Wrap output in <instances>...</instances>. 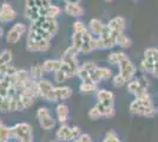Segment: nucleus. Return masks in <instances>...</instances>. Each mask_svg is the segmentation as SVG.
<instances>
[{
  "mask_svg": "<svg viewBox=\"0 0 158 142\" xmlns=\"http://www.w3.org/2000/svg\"><path fill=\"white\" fill-rule=\"evenodd\" d=\"M0 113H11V97L0 95Z\"/></svg>",
  "mask_w": 158,
  "mask_h": 142,
  "instance_id": "7c9ffc66",
  "label": "nucleus"
},
{
  "mask_svg": "<svg viewBox=\"0 0 158 142\" xmlns=\"http://www.w3.org/2000/svg\"><path fill=\"white\" fill-rule=\"evenodd\" d=\"M125 58H127V54L123 51H114L107 56V62L112 64V65H118L122 61H124Z\"/></svg>",
  "mask_w": 158,
  "mask_h": 142,
  "instance_id": "bb28decb",
  "label": "nucleus"
},
{
  "mask_svg": "<svg viewBox=\"0 0 158 142\" xmlns=\"http://www.w3.org/2000/svg\"><path fill=\"white\" fill-rule=\"evenodd\" d=\"M133 1H137V0H133Z\"/></svg>",
  "mask_w": 158,
  "mask_h": 142,
  "instance_id": "de8ad7c7",
  "label": "nucleus"
},
{
  "mask_svg": "<svg viewBox=\"0 0 158 142\" xmlns=\"http://www.w3.org/2000/svg\"><path fill=\"white\" fill-rule=\"evenodd\" d=\"M51 47V41H26V50L30 52H46Z\"/></svg>",
  "mask_w": 158,
  "mask_h": 142,
  "instance_id": "f3484780",
  "label": "nucleus"
},
{
  "mask_svg": "<svg viewBox=\"0 0 158 142\" xmlns=\"http://www.w3.org/2000/svg\"><path fill=\"white\" fill-rule=\"evenodd\" d=\"M117 67H118V72L125 78L126 82L133 80L136 77V75H137V68H136V65L132 63L129 57L125 58L124 61L120 62Z\"/></svg>",
  "mask_w": 158,
  "mask_h": 142,
  "instance_id": "9b49d317",
  "label": "nucleus"
},
{
  "mask_svg": "<svg viewBox=\"0 0 158 142\" xmlns=\"http://www.w3.org/2000/svg\"><path fill=\"white\" fill-rule=\"evenodd\" d=\"M13 140L12 134V126H4L0 128V142H10Z\"/></svg>",
  "mask_w": 158,
  "mask_h": 142,
  "instance_id": "c756f323",
  "label": "nucleus"
},
{
  "mask_svg": "<svg viewBox=\"0 0 158 142\" xmlns=\"http://www.w3.org/2000/svg\"><path fill=\"white\" fill-rule=\"evenodd\" d=\"M61 10L57 5H50L48 7L40 8V15L41 17H50V18H57L60 14Z\"/></svg>",
  "mask_w": 158,
  "mask_h": 142,
  "instance_id": "a878e982",
  "label": "nucleus"
},
{
  "mask_svg": "<svg viewBox=\"0 0 158 142\" xmlns=\"http://www.w3.org/2000/svg\"><path fill=\"white\" fill-rule=\"evenodd\" d=\"M35 117H37V121L39 123V127L45 131H50L52 129L56 128V124H57V120L56 117H53L50 109L45 107V105H41L35 111Z\"/></svg>",
  "mask_w": 158,
  "mask_h": 142,
  "instance_id": "0eeeda50",
  "label": "nucleus"
},
{
  "mask_svg": "<svg viewBox=\"0 0 158 142\" xmlns=\"http://www.w3.org/2000/svg\"><path fill=\"white\" fill-rule=\"evenodd\" d=\"M65 2H77V4H79V1L80 0H64Z\"/></svg>",
  "mask_w": 158,
  "mask_h": 142,
  "instance_id": "ea45409f",
  "label": "nucleus"
},
{
  "mask_svg": "<svg viewBox=\"0 0 158 142\" xmlns=\"http://www.w3.org/2000/svg\"><path fill=\"white\" fill-rule=\"evenodd\" d=\"M27 32V27L23 23H15L13 26L8 30L6 34V41L10 44H17L23 38V36Z\"/></svg>",
  "mask_w": 158,
  "mask_h": 142,
  "instance_id": "9d476101",
  "label": "nucleus"
},
{
  "mask_svg": "<svg viewBox=\"0 0 158 142\" xmlns=\"http://www.w3.org/2000/svg\"><path fill=\"white\" fill-rule=\"evenodd\" d=\"M56 120L59 124L67 123L70 118V107L64 102H58L56 105Z\"/></svg>",
  "mask_w": 158,
  "mask_h": 142,
  "instance_id": "6ab92c4d",
  "label": "nucleus"
},
{
  "mask_svg": "<svg viewBox=\"0 0 158 142\" xmlns=\"http://www.w3.org/2000/svg\"><path fill=\"white\" fill-rule=\"evenodd\" d=\"M102 142H123V141H122V139L119 137V135L114 130H109V131L105 133V135L103 137Z\"/></svg>",
  "mask_w": 158,
  "mask_h": 142,
  "instance_id": "72a5a7b5",
  "label": "nucleus"
},
{
  "mask_svg": "<svg viewBox=\"0 0 158 142\" xmlns=\"http://www.w3.org/2000/svg\"><path fill=\"white\" fill-rule=\"evenodd\" d=\"M106 2H110V1H112V0H105Z\"/></svg>",
  "mask_w": 158,
  "mask_h": 142,
  "instance_id": "c03bdc74",
  "label": "nucleus"
},
{
  "mask_svg": "<svg viewBox=\"0 0 158 142\" xmlns=\"http://www.w3.org/2000/svg\"><path fill=\"white\" fill-rule=\"evenodd\" d=\"M53 80L56 82V84H63L65 81H67L69 78H67V76H66L61 70H58V71H56L54 74H53Z\"/></svg>",
  "mask_w": 158,
  "mask_h": 142,
  "instance_id": "c9c22d12",
  "label": "nucleus"
},
{
  "mask_svg": "<svg viewBox=\"0 0 158 142\" xmlns=\"http://www.w3.org/2000/svg\"><path fill=\"white\" fill-rule=\"evenodd\" d=\"M72 28H73V31H76V32H84V31H86L89 27L86 26L83 21L76 20L74 23H73Z\"/></svg>",
  "mask_w": 158,
  "mask_h": 142,
  "instance_id": "e433bc0d",
  "label": "nucleus"
},
{
  "mask_svg": "<svg viewBox=\"0 0 158 142\" xmlns=\"http://www.w3.org/2000/svg\"><path fill=\"white\" fill-rule=\"evenodd\" d=\"M17 18V11L10 2H2L0 6V23H12Z\"/></svg>",
  "mask_w": 158,
  "mask_h": 142,
  "instance_id": "ddd939ff",
  "label": "nucleus"
},
{
  "mask_svg": "<svg viewBox=\"0 0 158 142\" xmlns=\"http://www.w3.org/2000/svg\"><path fill=\"white\" fill-rule=\"evenodd\" d=\"M98 85L97 83H93V82H80L78 87V90L80 94L84 95H92L96 94L97 90H98Z\"/></svg>",
  "mask_w": 158,
  "mask_h": 142,
  "instance_id": "393cba45",
  "label": "nucleus"
},
{
  "mask_svg": "<svg viewBox=\"0 0 158 142\" xmlns=\"http://www.w3.org/2000/svg\"><path fill=\"white\" fill-rule=\"evenodd\" d=\"M52 5V0H38L37 1V6L39 8H44V7H48Z\"/></svg>",
  "mask_w": 158,
  "mask_h": 142,
  "instance_id": "4c0bfd02",
  "label": "nucleus"
},
{
  "mask_svg": "<svg viewBox=\"0 0 158 142\" xmlns=\"http://www.w3.org/2000/svg\"><path fill=\"white\" fill-rule=\"evenodd\" d=\"M129 113L133 116L151 118L157 114V108L151 100L135 98L129 105Z\"/></svg>",
  "mask_w": 158,
  "mask_h": 142,
  "instance_id": "f03ea898",
  "label": "nucleus"
},
{
  "mask_svg": "<svg viewBox=\"0 0 158 142\" xmlns=\"http://www.w3.org/2000/svg\"><path fill=\"white\" fill-rule=\"evenodd\" d=\"M157 113H158V108H157Z\"/></svg>",
  "mask_w": 158,
  "mask_h": 142,
  "instance_id": "09e8293b",
  "label": "nucleus"
},
{
  "mask_svg": "<svg viewBox=\"0 0 158 142\" xmlns=\"http://www.w3.org/2000/svg\"><path fill=\"white\" fill-rule=\"evenodd\" d=\"M35 97L27 96L20 93H12L11 95V113H20L31 108L35 103Z\"/></svg>",
  "mask_w": 158,
  "mask_h": 142,
  "instance_id": "423d86ee",
  "label": "nucleus"
},
{
  "mask_svg": "<svg viewBox=\"0 0 158 142\" xmlns=\"http://www.w3.org/2000/svg\"><path fill=\"white\" fill-rule=\"evenodd\" d=\"M72 142H81V141H80V140H79L78 137H77V139H76V140H73Z\"/></svg>",
  "mask_w": 158,
  "mask_h": 142,
  "instance_id": "37998d69",
  "label": "nucleus"
},
{
  "mask_svg": "<svg viewBox=\"0 0 158 142\" xmlns=\"http://www.w3.org/2000/svg\"><path fill=\"white\" fill-rule=\"evenodd\" d=\"M64 11L66 12V14L74 17V18H79L84 14V8L77 2H66Z\"/></svg>",
  "mask_w": 158,
  "mask_h": 142,
  "instance_id": "4be33fe9",
  "label": "nucleus"
},
{
  "mask_svg": "<svg viewBox=\"0 0 158 142\" xmlns=\"http://www.w3.org/2000/svg\"><path fill=\"white\" fill-rule=\"evenodd\" d=\"M24 14L28 20L31 21H35L37 19H39L40 17V8L38 6H33V7H26L25 6V11H24Z\"/></svg>",
  "mask_w": 158,
  "mask_h": 142,
  "instance_id": "cd10ccee",
  "label": "nucleus"
},
{
  "mask_svg": "<svg viewBox=\"0 0 158 142\" xmlns=\"http://www.w3.org/2000/svg\"><path fill=\"white\" fill-rule=\"evenodd\" d=\"M118 34L112 32L111 30L105 25V28L103 31V33L99 37H97L98 41V50H109L117 45V39H118Z\"/></svg>",
  "mask_w": 158,
  "mask_h": 142,
  "instance_id": "1a4fd4ad",
  "label": "nucleus"
},
{
  "mask_svg": "<svg viewBox=\"0 0 158 142\" xmlns=\"http://www.w3.org/2000/svg\"><path fill=\"white\" fill-rule=\"evenodd\" d=\"M37 1L38 0H25V5H26V7L37 6Z\"/></svg>",
  "mask_w": 158,
  "mask_h": 142,
  "instance_id": "58836bf2",
  "label": "nucleus"
},
{
  "mask_svg": "<svg viewBox=\"0 0 158 142\" xmlns=\"http://www.w3.org/2000/svg\"><path fill=\"white\" fill-rule=\"evenodd\" d=\"M97 64L94 62H85L83 64H80L77 71V77L81 82H91V75L92 71L96 69Z\"/></svg>",
  "mask_w": 158,
  "mask_h": 142,
  "instance_id": "4468645a",
  "label": "nucleus"
},
{
  "mask_svg": "<svg viewBox=\"0 0 158 142\" xmlns=\"http://www.w3.org/2000/svg\"><path fill=\"white\" fill-rule=\"evenodd\" d=\"M81 128L79 126H70L67 123L60 124L58 128L56 129V139L60 142H72L76 140L80 134H81Z\"/></svg>",
  "mask_w": 158,
  "mask_h": 142,
  "instance_id": "39448f33",
  "label": "nucleus"
},
{
  "mask_svg": "<svg viewBox=\"0 0 158 142\" xmlns=\"http://www.w3.org/2000/svg\"><path fill=\"white\" fill-rule=\"evenodd\" d=\"M117 45L122 49H129L132 45V41L130 37H127L125 33L119 34L118 39H117Z\"/></svg>",
  "mask_w": 158,
  "mask_h": 142,
  "instance_id": "2f4dec72",
  "label": "nucleus"
},
{
  "mask_svg": "<svg viewBox=\"0 0 158 142\" xmlns=\"http://www.w3.org/2000/svg\"><path fill=\"white\" fill-rule=\"evenodd\" d=\"M111 82H112V85L114 87V88H123L125 84H127V82H126V80L122 76V75L117 74V75H113L112 76V78H111Z\"/></svg>",
  "mask_w": 158,
  "mask_h": 142,
  "instance_id": "473e14b6",
  "label": "nucleus"
},
{
  "mask_svg": "<svg viewBox=\"0 0 158 142\" xmlns=\"http://www.w3.org/2000/svg\"><path fill=\"white\" fill-rule=\"evenodd\" d=\"M50 142H60V141H58V140H56V141H50Z\"/></svg>",
  "mask_w": 158,
  "mask_h": 142,
  "instance_id": "a18cd8bd",
  "label": "nucleus"
},
{
  "mask_svg": "<svg viewBox=\"0 0 158 142\" xmlns=\"http://www.w3.org/2000/svg\"><path fill=\"white\" fill-rule=\"evenodd\" d=\"M45 74H54L56 71L60 70L61 68V62L60 59H46L41 63Z\"/></svg>",
  "mask_w": 158,
  "mask_h": 142,
  "instance_id": "b1692460",
  "label": "nucleus"
},
{
  "mask_svg": "<svg viewBox=\"0 0 158 142\" xmlns=\"http://www.w3.org/2000/svg\"><path fill=\"white\" fill-rule=\"evenodd\" d=\"M10 142H15V141H14V140H12V141H10Z\"/></svg>",
  "mask_w": 158,
  "mask_h": 142,
  "instance_id": "49530a36",
  "label": "nucleus"
},
{
  "mask_svg": "<svg viewBox=\"0 0 158 142\" xmlns=\"http://www.w3.org/2000/svg\"><path fill=\"white\" fill-rule=\"evenodd\" d=\"M79 52L73 46H69L65 51L61 54L60 62H61V68L60 70L67 76V78H72L77 76V71L79 68L78 62Z\"/></svg>",
  "mask_w": 158,
  "mask_h": 142,
  "instance_id": "f257e3e1",
  "label": "nucleus"
},
{
  "mask_svg": "<svg viewBox=\"0 0 158 142\" xmlns=\"http://www.w3.org/2000/svg\"><path fill=\"white\" fill-rule=\"evenodd\" d=\"M72 88L65 84H56V102H64L72 96Z\"/></svg>",
  "mask_w": 158,
  "mask_h": 142,
  "instance_id": "412c9836",
  "label": "nucleus"
},
{
  "mask_svg": "<svg viewBox=\"0 0 158 142\" xmlns=\"http://www.w3.org/2000/svg\"><path fill=\"white\" fill-rule=\"evenodd\" d=\"M106 26L111 30L112 32H114L116 34H122L124 33L126 27V20L123 17H114L111 20H109V23L106 24Z\"/></svg>",
  "mask_w": 158,
  "mask_h": 142,
  "instance_id": "aec40b11",
  "label": "nucleus"
},
{
  "mask_svg": "<svg viewBox=\"0 0 158 142\" xmlns=\"http://www.w3.org/2000/svg\"><path fill=\"white\" fill-rule=\"evenodd\" d=\"M87 117H89L91 121H98V120H100V118H103V116H102V114H100V111H99V109L97 108L96 104L89 110Z\"/></svg>",
  "mask_w": 158,
  "mask_h": 142,
  "instance_id": "f704fd0d",
  "label": "nucleus"
},
{
  "mask_svg": "<svg viewBox=\"0 0 158 142\" xmlns=\"http://www.w3.org/2000/svg\"><path fill=\"white\" fill-rule=\"evenodd\" d=\"M28 72H30L31 77L34 81H38L40 78H43L44 75H45V71H44V68H43L41 64H34V65H32L30 68V70H28Z\"/></svg>",
  "mask_w": 158,
  "mask_h": 142,
  "instance_id": "c85d7f7f",
  "label": "nucleus"
},
{
  "mask_svg": "<svg viewBox=\"0 0 158 142\" xmlns=\"http://www.w3.org/2000/svg\"><path fill=\"white\" fill-rule=\"evenodd\" d=\"M87 27H89V31L92 33V36H94V37H99L100 34L103 33L104 28H105V24L100 20V19L93 18V19L90 20L89 26Z\"/></svg>",
  "mask_w": 158,
  "mask_h": 142,
  "instance_id": "5701e85b",
  "label": "nucleus"
},
{
  "mask_svg": "<svg viewBox=\"0 0 158 142\" xmlns=\"http://www.w3.org/2000/svg\"><path fill=\"white\" fill-rule=\"evenodd\" d=\"M96 96V103L104 104V105H114V100L116 95L111 90L107 89H98L97 93L94 94Z\"/></svg>",
  "mask_w": 158,
  "mask_h": 142,
  "instance_id": "2eb2a0df",
  "label": "nucleus"
},
{
  "mask_svg": "<svg viewBox=\"0 0 158 142\" xmlns=\"http://www.w3.org/2000/svg\"><path fill=\"white\" fill-rule=\"evenodd\" d=\"M4 37V28L0 26V38H2Z\"/></svg>",
  "mask_w": 158,
  "mask_h": 142,
  "instance_id": "a19ab883",
  "label": "nucleus"
},
{
  "mask_svg": "<svg viewBox=\"0 0 158 142\" xmlns=\"http://www.w3.org/2000/svg\"><path fill=\"white\" fill-rule=\"evenodd\" d=\"M139 70L143 74L153 75L158 70V47L151 46L145 49L143 59L139 64Z\"/></svg>",
  "mask_w": 158,
  "mask_h": 142,
  "instance_id": "7ed1b4c3",
  "label": "nucleus"
},
{
  "mask_svg": "<svg viewBox=\"0 0 158 142\" xmlns=\"http://www.w3.org/2000/svg\"><path fill=\"white\" fill-rule=\"evenodd\" d=\"M4 126H5V123H4V121H2L1 118H0V128H2Z\"/></svg>",
  "mask_w": 158,
  "mask_h": 142,
  "instance_id": "79ce46f5",
  "label": "nucleus"
},
{
  "mask_svg": "<svg viewBox=\"0 0 158 142\" xmlns=\"http://www.w3.org/2000/svg\"><path fill=\"white\" fill-rule=\"evenodd\" d=\"M12 134L15 142H34L33 127L28 122H18L13 124Z\"/></svg>",
  "mask_w": 158,
  "mask_h": 142,
  "instance_id": "20e7f679",
  "label": "nucleus"
},
{
  "mask_svg": "<svg viewBox=\"0 0 158 142\" xmlns=\"http://www.w3.org/2000/svg\"><path fill=\"white\" fill-rule=\"evenodd\" d=\"M35 24H38L39 26H41L44 30H46L47 32L52 34V36H56V33L58 32L59 30V24L56 18H50V17H40L39 19L34 21Z\"/></svg>",
  "mask_w": 158,
  "mask_h": 142,
  "instance_id": "dca6fc26",
  "label": "nucleus"
},
{
  "mask_svg": "<svg viewBox=\"0 0 158 142\" xmlns=\"http://www.w3.org/2000/svg\"><path fill=\"white\" fill-rule=\"evenodd\" d=\"M11 65H13V52L11 49H5L0 52V76L5 74Z\"/></svg>",
  "mask_w": 158,
  "mask_h": 142,
  "instance_id": "a211bd4d",
  "label": "nucleus"
},
{
  "mask_svg": "<svg viewBox=\"0 0 158 142\" xmlns=\"http://www.w3.org/2000/svg\"><path fill=\"white\" fill-rule=\"evenodd\" d=\"M112 76H113L112 75V70L110 68L97 65L96 69L92 71V75H91V82L99 84L102 82L107 81V80L112 78Z\"/></svg>",
  "mask_w": 158,
  "mask_h": 142,
  "instance_id": "f8f14e48",
  "label": "nucleus"
},
{
  "mask_svg": "<svg viewBox=\"0 0 158 142\" xmlns=\"http://www.w3.org/2000/svg\"><path fill=\"white\" fill-rule=\"evenodd\" d=\"M37 87H38V95L39 98H43L51 103H57L56 102V84L52 83L50 80L45 77L40 78L37 81Z\"/></svg>",
  "mask_w": 158,
  "mask_h": 142,
  "instance_id": "6e6552de",
  "label": "nucleus"
}]
</instances>
